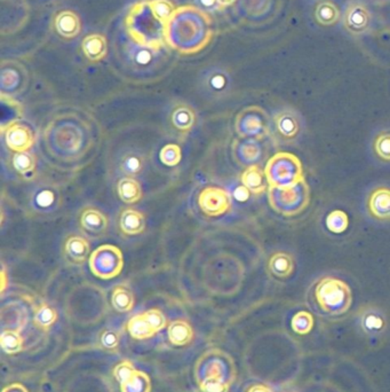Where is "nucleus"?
Instances as JSON below:
<instances>
[{
    "label": "nucleus",
    "mask_w": 390,
    "mask_h": 392,
    "mask_svg": "<svg viewBox=\"0 0 390 392\" xmlns=\"http://www.w3.org/2000/svg\"><path fill=\"white\" fill-rule=\"evenodd\" d=\"M212 38L211 19L198 7H178L165 25L166 44L184 55L198 53Z\"/></svg>",
    "instance_id": "nucleus-1"
},
{
    "label": "nucleus",
    "mask_w": 390,
    "mask_h": 392,
    "mask_svg": "<svg viewBox=\"0 0 390 392\" xmlns=\"http://www.w3.org/2000/svg\"><path fill=\"white\" fill-rule=\"evenodd\" d=\"M47 148L61 161L83 157L90 146V133L83 123L71 119H55L44 132Z\"/></svg>",
    "instance_id": "nucleus-2"
},
{
    "label": "nucleus",
    "mask_w": 390,
    "mask_h": 392,
    "mask_svg": "<svg viewBox=\"0 0 390 392\" xmlns=\"http://www.w3.org/2000/svg\"><path fill=\"white\" fill-rule=\"evenodd\" d=\"M128 35L137 44L158 50L166 44L165 25L153 14L149 1H140L130 8L126 16Z\"/></svg>",
    "instance_id": "nucleus-3"
},
{
    "label": "nucleus",
    "mask_w": 390,
    "mask_h": 392,
    "mask_svg": "<svg viewBox=\"0 0 390 392\" xmlns=\"http://www.w3.org/2000/svg\"><path fill=\"white\" fill-rule=\"evenodd\" d=\"M235 377L232 361L222 352H209L197 365V379L203 392H228Z\"/></svg>",
    "instance_id": "nucleus-4"
},
{
    "label": "nucleus",
    "mask_w": 390,
    "mask_h": 392,
    "mask_svg": "<svg viewBox=\"0 0 390 392\" xmlns=\"http://www.w3.org/2000/svg\"><path fill=\"white\" fill-rule=\"evenodd\" d=\"M315 297L319 308L332 316L346 313L353 303L349 285L333 276H325L317 283Z\"/></svg>",
    "instance_id": "nucleus-5"
},
{
    "label": "nucleus",
    "mask_w": 390,
    "mask_h": 392,
    "mask_svg": "<svg viewBox=\"0 0 390 392\" xmlns=\"http://www.w3.org/2000/svg\"><path fill=\"white\" fill-rule=\"evenodd\" d=\"M265 173L269 186L277 189H287L305 179L299 157L287 151H279L269 158Z\"/></svg>",
    "instance_id": "nucleus-6"
},
{
    "label": "nucleus",
    "mask_w": 390,
    "mask_h": 392,
    "mask_svg": "<svg viewBox=\"0 0 390 392\" xmlns=\"http://www.w3.org/2000/svg\"><path fill=\"white\" fill-rule=\"evenodd\" d=\"M270 207L285 217H293L306 210L310 201V189L306 178L287 189L268 187Z\"/></svg>",
    "instance_id": "nucleus-7"
},
{
    "label": "nucleus",
    "mask_w": 390,
    "mask_h": 392,
    "mask_svg": "<svg viewBox=\"0 0 390 392\" xmlns=\"http://www.w3.org/2000/svg\"><path fill=\"white\" fill-rule=\"evenodd\" d=\"M88 266L92 273L100 279L117 278L124 266L122 250L113 245H100L88 258Z\"/></svg>",
    "instance_id": "nucleus-8"
},
{
    "label": "nucleus",
    "mask_w": 390,
    "mask_h": 392,
    "mask_svg": "<svg viewBox=\"0 0 390 392\" xmlns=\"http://www.w3.org/2000/svg\"><path fill=\"white\" fill-rule=\"evenodd\" d=\"M235 130L241 138L263 140L270 133L268 114L259 106L245 108L236 117Z\"/></svg>",
    "instance_id": "nucleus-9"
},
{
    "label": "nucleus",
    "mask_w": 390,
    "mask_h": 392,
    "mask_svg": "<svg viewBox=\"0 0 390 392\" xmlns=\"http://www.w3.org/2000/svg\"><path fill=\"white\" fill-rule=\"evenodd\" d=\"M1 131L5 144L14 153L28 151L35 144V132L27 123L14 121L3 126Z\"/></svg>",
    "instance_id": "nucleus-10"
},
{
    "label": "nucleus",
    "mask_w": 390,
    "mask_h": 392,
    "mask_svg": "<svg viewBox=\"0 0 390 392\" xmlns=\"http://www.w3.org/2000/svg\"><path fill=\"white\" fill-rule=\"evenodd\" d=\"M198 205L207 216H221L230 210L231 196L225 189L207 186L198 195Z\"/></svg>",
    "instance_id": "nucleus-11"
},
{
    "label": "nucleus",
    "mask_w": 390,
    "mask_h": 392,
    "mask_svg": "<svg viewBox=\"0 0 390 392\" xmlns=\"http://www.w3.org/2000/svg\"><path fill=\"white\" fill-rule=\"evenodd\" d=\"M260 140L252 138L236 139L232 144V154L235 160L244 167L256 165L263 155V146Z\"/></svg>",
    "instance_id": "nucleus-12"
},
{
    "label": "nucleus",
    "mask_w": 390,
    "mask_h": 392,
    "mask_svg": "<svg viewBox=\"0 0 390 392\" xmlns=\"http://www.w3.org/2000/svg\"><path fill=\"white\" fill-rule=\"evenodd\" d=\"M371 16L365 6L354 4L344 13V25L347 30L353 35H361L370 27Z\"/></svg>",
    "instance_id": "nucleus-13"
},
{
    "label": "nucleus",
    "mask_w": 390,
    "mask_h": 392,
    "mask_svg": "<svg viewBox=\"0 0 390 392\" xmlns=\"http://www.w3.org/2000/svg\"><path fill=\"white\" fill-rule=\"evenodd\" d=\"M81 225L90 236H101L106 234L109 227L108 217L97 208H86L81 216Z\"/></svg>",
    "instance_id": "nucleus-14"
},
{
    "label": "nucleus",
    "mask_w": 390,
    "mask_h": 392,
    "mask_svg": "<svg viewBox=\"0 0 390 392\" xmlns=\"http://www.w3.org/2000/svg\"><path fill=\"white\" fill-rule=\"evenodd\" d=\"M361 327L368 335L375 336L384 333L387 327L386 317L382 311L375 306H365L359 312Z\"/></svg>",
    "instance_id": "nucleus-15"
},
{
    "label": "nucleus",
    "mask_w": 390,
    "mask_h": 392,
    "mask_svg": "<svg viewBox=\"0 0 390 392\" xmlns=\"http://www.w3.org/2000/svg\"><path fill=\"white\" fill-rule=\"evenodd\" d=\"M274 122L276 130L284 140H293L299 135V119L292 110H283L281 113L276 114Z\"/></svg>",
    "instance_id": "nucleus-16"
},
{
    "label": "nucleus",
    "mask_w": 390,
    "mask_h": 392,
    "mask_svg": "<svg viewBox=\"0 0 390 392\" xmlns=\"http://www.w3.org/2000/svg\"><path fill=\"white\" fill-rule=\"evenodd\" d=\"M368 209L377 219L390 220V189H375L368 198Z\"/></svg>",
    "instance_id": "nucleus-17"
},
{
    "label": "nucleus",
    "mask_w": 390,
    "mask_h": 392,
    "mask_svg": "<svg viewBox=\"0 0 390 392\" xmlns=\"http://www.w3.org/2000/svg\"><path fill=\"white\" fill-rule=\"evenodd\" d=\"M55 29L61 37L72 39L81 32V19L72 11H62L55 18Z\"/></svg>",
    "instance_id": "nucleus-18"
},
{
    "label": "nucleus",
    "mask_w": 390,
    "mask_h": 392,
    "mask_svg": "<svg viewBox=\"0 0 390 392\" xmlns=\"http://www.w3.org/2000/svg\"><path fill=\"white\" fill-rule=\"evenodd\" d=\"M67 257L69 258L74 264L81 265L88 261L90 252H91V245L88 238L81 236H71L66 241L64 245Z\"/></svg>",
    "instance_id": "nucleus-19"
},
{
    "label": "nucleus",
    "mask_w": 390,
    "mask_h": 392,
    "mask_svg": "<svg viewBox=\"0 0 390 392\" xmlns=\"http://www.w3.org/2000/svg\"><path fill=\"white\" fill-rule=\"evenodd\" d=\"M242 184L254 195H260L268 189L265 170L256 164L247 167L242 175Z\"/></svg>",
    "instance_id": "nucleus-20"
},
{
    "label": "nucleus",
    "mask_w": 390,
    "mask_h": 392,
    "mask_svg": "<svg viewBox=\"0 0 390 392\" xmlns=\"http://www.w3.org/2000/svg\"><path fill=\"white\" fill-rule=\"evenodd\" d=\"M119 226L126 236H139L146 229V217L135 209H125L120 215Z\"/></svg>",
    "instance_id": "nucleus-21"
},
{
    "label": "nucleus",
    "mask_w": 390,
    "mask_h": 392,
    "mask_svg": "<svg viewBox=\"0 0 390 392\" xmlns=\"http://www.w3.org/2000/svg\"><path fill=\"white\" fill-rule=\"evenodd\" d=\"M81 48H83L85 57L88 58L90 61L99 62L106 58V52H108L106 37L99 35V34L86 36L81 43Z\"/></svg>",
    "instance_id": "nucleus-22"
},
{
    "label": "nucleus",
    "mask_w": 390,
    "mask_h": 392,
    "mask_svg": "<svg viewBox=\"0 0 390 392\" xmlns=\"http://www.w3.org/2000/svg\"><path fill=\"white\" fill-rule=\"evenodd\" d=\"M146 167V157L138 151H127L119 158L118 171L124 177H137Z\"/></svg>",
    "instance_id": "nucleus-23"
},
{
    "label": "nucleus",
    "mask_w": 390,
    "mask_h": 392,
    "mask_svg": "<svg viewBox=\"0 0 390 392\" xmlns=\"http://www.w3.org/2000/svg\"><path fill=\"white\" fill-rule=\"evenodd\" d=\"M118 196L123 202L134 204L142 198V187L135 177H123L117 185Z\"/></svg>",
    "instance_id": "nucleus-24"
},
{
    "label": "nucleus",
    "mask_w": 390,
    "mask_h": 392,
    "mask_svg": "<svg viewBox=\"0 0 390 392\" xmlns=\"http://www.w3.org/2000/svg\"><path fill=\"white\" fill-rule=\"evenodd\" d=\"M171 122L175 129L181 133H188L193 130L196 123V114L188 104H179L173 109Z\"/></svg>",
    "instance_id": "nucleus-25"
},
{
    "label": "nucleus",
    "mask_w": 390,
    "mask_h": 392,
    "mask_svg": "<svg viewBox=\"0 0 390 392\" xmlns=\"http://www.w3.org/2000/svg\"><path fill=\"white\" fill-rule=\"evenodd\" d=\"M59 194L52 187H39L32 195V205L37 212H48L54 210V205L57 204Z\"/></svg>",
    "instance_id": "nucleus-26"
},
{
    "label": "nucleus",
    "mask_w": 390,
    "mask_h": 392,
    "mask_svg": "<svg viewBox=\"0 0 390 392\" xmlns=\"http://www.w3.org/2000/svg\"><path fill=\"white\" fill-rule=\"evenodd\" d=\"M269 271L272 274L279 278L286 279L294 271V261L291 255L286 252H276L269 259Z\"/></svg>",
    "instance_id": "nucleus-27"
},
{
    "label": "nucleus",
    "mask_w": 390,
    "mask_h": 392,
    "mask_svg": "<svg viewBox=\"0 0 390 392\" xmlns=\"http://www.w3.org/2000/svg\"><path fill=\"white\" fill-rule=\"evenodd\" d=\"M169 341L174 345H187L194 339V330L190 323L184 320H175L169 323L167 330Z\"/></svg>",
    "instance_id": "nucleus-28"
},
{
    "label": "nucleus",
    "mask_w": 390,
    "mask_h": 392,
    "mask_svg": "<svg viewBox=\"0 0 390 392\" xmlns=\"http://www.w3.org/2000/svg\"><path fill=\"white\" fill-rule=\"evenodd\" d=\"M111 304L116 311L122 312V313L133 310L135 298L131 289L125 285H116L113 290V295H111Z\"/></svg>",
    "instance_id": "nucleus-29"
},
{
    "label": "nucleus",
    "mask_w": 390,
    "mask_h": 392,
    "mask_svg": "<svg viewBox=\"0 0 390 392\" xmlns=\"http://www.w3.org/2000/svg\"><path fill=\"white\" fill-rule=\"evenodd\" d=\"M340 10L330 0L321 1L319 6L316 7L315 19L319 25H326V27L333 25L340 20Z\"/></svg>",
    "instance_id": "nucleus-30"
},
{
    "label": "nucleus",
    "mask_w": 390,
    "mask_h": 392,
    "mask_svg": "<svg viewBox=\"0 0 390 392\" xmlns=\"http://www.w3.org/2000/svg\"><path fill=\"white\" fill-rule=\"evenodd\" d=\"M127 330L132 337L137 339H150L157 333L156 330H153L151 325L148 323L144 313L137 314L130 319L127 323Z\"/></svg>",
    "instance_id": "nucleus-31"
},
{
    "label": "nucleus",
    "mask_w": 390,
    "mask_h": 392,
    "mask_svg": "<svg viewBox=\"0 0 390 392\" xmlns=\"http://www.w3.org/2000/svg\"><path fill=\"white\" fill-rule=\"evenodd\" d=\"M13 167L21 176L28 177L35 173L37 161L36 157L29 151L15 153L13 156Z\"/></svg>",
    "instance_id": "nucleus-32"
},
{
    "label": "nucleus",
    "mask_w": 390,
    "mask_h": 392,
    "mask_svg": "<svg viewBox=\"0 0 390 392\" xmlns=\"http://www.w3.org/2000/svg\"><path fill=\"white\" fill-rule=\"evenodd\" d=\"M122 392H150L151 382L147 374L137 370L126 382L120 384Z\"/></svg>",
    "instance_id": "nucleus-33"
},
{
    "label": "nucleus",
    "mask_w": 390,
    "mask_h": 392,
    "mask_svg": "<svg viewBox=\"0 0 390 392\" xmlns=\"http://www.w3.org/2000/svg\"><path fill=\"white\" fill-rule=\"evenodd\" d=\"M0 344H1L3 351L6 352L8 355H14L22 350V336L20 335L19 330H3L1 337H0Z\"/></svg>",
    "instance_id": "nucleus-34"
},
{
    "label": "nucleus",
    "mask_w": 390,
    "mask_h": 392,
    "mask_svg": "<svg viewBox=\"0 0 390 392\" xmlns=\"http://www.w3.org/2000/svg\"><path fill=\"white\" fill-rule=\"evenodd\" d=\"M57 320V313L55 309L47 304H41V306H38L35 312V317H34V323L38 328L43 330H50Z\"/></svg>",
    "instance_id": "nucleus-35"
},
{
    "label": "nucleus",
    "mask_w": 390,
    "mask_h": 392,
    "mask_svg": "<svg viewBox=\"0 0 390 392\" xmlns=\"http://www.w3.org/2000/svg\"><path fill=\"white\" fill-rule=\"evenodd\" d=\"M326 226L328 231L334 234L346 232L349 226V217L342 210H334L326 217Z\"/></svg>",
    "instance_id": "nucleus-36"
},
{
    "label": "nucleus",
    "mask_w": 390,
    "mask_h": 392,
    "mask_svg": "<svg viewBox=\"0 0 390 392\" xmlns=\"http://www.w3.org/2000/svg\"><path fill=\"white\" fill-rule=\"evenodd\" d=\"M149 4L153 14L162 25L169 22L176 10L171 0H149Z\"/></svg>",
    "instance_id": "nucleus-37"
},
{
    "label": "nucleus",
    "mask_w": 390,
    "mask_h": 392,
    "mask_svg": "<svg viewBox=\"0 0 390 392\" xmlns=\"http://www.w3.org/2000/svg\"><path fill=\"white\" fill-rule=\"evenodd\" d=\"M314 323H314V317L312 313L307 311H300L292 318L291 326H292V330L299 335H306L312 332Z\"/></svg>",
    "instance_id": "nucleus-38"
},
{
    "label": "nucleus",
    "mask_w": 390,
    "mask_h": 392,
    "mask_svg": "<svg viewBox=\"0 0 390 392\" xmlns=\"http://www.w3.org/2000/svg\"><path fill=\"white\" fill-rule=\"evenodd\" d=\"M160 158L162 163L165 164L167 167H175L181 162V148L175 144H166L160 151Z\"/></svg>",
    "instance_id": "nucleus-39"
},
{
    "label": "nucleus",
    "mask_w": 390,
    "mask_h": 392,
    "mask_svg": "<svg viewBox=\"0 0 390 392\" xmlns=\"http://www.w3.org/2000/svg\"><path fill=\"white\" fill-rule=\"evenodd\" d=\"M375 151L381 160L390 161V132H381L377 137Z\"/></svg>",
    "instance_id": "nucleus-40"
},
{
    "label": "nucleus",
    "mask_w": 390,
    "mask_h": 392,
    "mask_svg": "<svg viewBox=\"0 0 390 392\" xmlns=\"http://www.w3.org/2000/svg\"><path fill=\"white\" fill-rule=\"evenodd\" d=\"M144 314L148 323L151 325V327L156 332H160V330H164L166 325H167L165 316L158 309H151V310L146 311Z\"/></svg>",
    "instance_id": "nucleus-41"
},
{
    "label": "nucleus",
    "mask_w": 390,
    "mask_h": 392,
    "mask_svg": "<svg viewBox=\"0 0 390 392\" xmlns=\"http://www.w3.org/2000/svg\"><path fill=\"white\" fill-rule=\"evenodd\" d=\"M135 372H137V370H135L132 363H130V361H123V363L116 366L115 370H113V375H115L117 381L122 384V383L126 382Z\"/></svg>",
    "instance_id": "nucleus-42"
},
{
    "label": "nucleus",
    "mask_w": 390,
    "mask_h": 392,
    "mask_svg": "<svg viewBox=\"0 0 390 392\" xmlns=\"http://www.w3.org/2000/svg\"><path fill=\"white\" fill-rule=\"evenodd\" d=\"M19 75L16 74L14 70H5L3 69V74H1V88H3V92L5 90H14V88L19 84Z\"/></svg>",
    "instance_id": "nucleus-43"
},
{
    "label": "nucleus",
    "mask_w": 390,
    "mask_h": 392,
    "mask_svg": "<svg viewBox=\"0 0 390 392\" xmlns=\"http://www.w3.org/2000/svg\"><path fill=\"white\" fill-rule=\"evenodd\" d=\"M101 344L108 350H115L119 344V335L116 330H108L101 335Z\"/></svg>",
    "instance_id": "nucleus-44"
},
{
    "label": "nucleus",
    "mask_w": 390,
    "mask_h": 392,
    "mask_svg": "<svg viewBox=\"0 0 390 392\" xmlns=\"http://www.w3.org/2000/svg\"><path fill=\"white\" fill-rule=\"evenodd\" d=\"M209 86L213 91H222L227 85V79L222 74H216L209 79Z\"/></svg>",
    "instance_id": "nucleus-45"
},
{
    "label": "nucleus",
    "mask_w": 390,
    "mask_h": 392,
    "mask_svg": "<svg viewBox=\"0 0 390 392\" xmlns=\"http://www.w3.org/2000/svg\"><path fill=\"white\" fill-rule=\"evenodd\" d=\"M153 50H150V48H144L142 46V50H137V54H135V61L138 62L140 66H146L148 63L151 61L153 57H151V52Z\"/></svg>",
    "instance_id": "nucleus-46"
},
{
    "label": "nucleus",
    "mask_w": 390,
    "mask_h": 392,
    "mask_svg": "<svg viewBox=\"0 0 390 392\" xmlns=\"http://www.w3.org/2000/svg\"><path fill=\"white\" fill-rule=\"evenodd\" d=\"M197 3L202 7L200 10L216 11L221 10L218 0H197Z\"/></svg>",
    "instance_id": "nucleus-47"
},
{
    "label": "nucleus",
    "mask_w": 390,
    "mask_h": 392,
    "mask_svg": "<svg viewBox=\"0 0 390 392\" xmlns=\"http://www.w3.org/2000/svg\"><path fill=\"white\" fill-rule=\"evenodd\" d=\"M250 193L245 186H238L234 191V196L237 201H246L247 198H250Z\"/></svg>",
    "instance_id": "nucleus-48"
},
{
    "label": "nucleus",
    "mask_w": 390,
    "mask_h": 392,
    "mask_svg": "<svg viewBox=\"0 0 390 392\" xmlns=\"http://www.w3.org/2000/svg\"><path fill=\"white\" fill-rule=\"evenodd\" d=\"M3 392H28L27 388L20 383H14V384H11V386H6Z\"/></svg>",
    "instance_id": "nucleus-49"
},
{
    "label": "nucleus",
    "mask_w": 390,
    "mask_h": 392,
    "mask_svg": "<svg viewBox=\"0 0 390 392\" xmlns=\"http://www.w3.org/2000/svg\"><path fill=\"white\" fill-rule=\"evenodd\" d=\"M249 392H274L265 384H254L249 389Z\"/></svg>",
    "instance_id": "nucleus-50"
},
{
    "label": "nucleus",
    "mask_w": 390,
    "mask_h": 392,
    "mask_svg": "<svg viewBox=\"0 0 390 392\" xmlns=\"http://www.w3.org/2000/svg\"><path fill=\"white\" fill-rule=\"evenodd\" d=\"M235 1H236V0H218V5L221 7V10H223L225 7L230 6Z\"/></svg>",
    "instance_id": "nucleus-51"
},
{
    "label": "nucleus",
    "mask_w": 390,
    "mask_h": 392,
    "mask_svg": "<svg viewBox=\"0 0 390 392\" xmlns=\"http://www.w3.org/2000/svg\"><path fill=\"white\" fill-rule=\"evenodd\" d=\"M288 392H291V391H288Z\"/></svg>",
    "instance_id": "nucleus-52"
}]
</instances>
